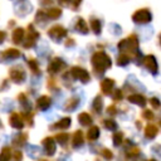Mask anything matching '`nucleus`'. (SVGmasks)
Returning <instances> with one entry per match:
<instances>
[{
	"instance_id": "17",
	"label": "nucleus",
	"mask_w": 161,
	"mask_h": 161,
	"mask_svg": "<svg viewBox=\"0 0 161 161\" xmlns=\"http://www.w3.org/2000/svg\"><path fill=\"white\" fill-rule=\"evenodd\" d=\"M84 143V135L80 130H77L74 133H73V140H72V145L74 148H78L80 147Z\"/></svg>"
},
{
	"instance_id": "25",
	"label": "nucleus",
	"mask_w": 161,
	"mask_h": 161,
	"mask_svg": "<svg viewBox=\"0 0 161 161\" xmlns=\"http://www.w3.org/2000/svg\"><path fill=\"white\" fill-rule=\"evenodd\" d=\"M60 15H62V9L58 6H53V8L48 9V11H47V16L49 19H58V18H60Z\"/></svg>"
},
{
	"instance_id": "41",
	"label": "nucleus",
	"mask_w": 161,
	"mask_h": 161,
	"mask_svg": "<svg viewBox=\"0 0 161 161\" xmlns=\"http://www.w3.org/2000/svg\"><path fill=\"white\" fill-rule=\"evenodd\" d=\"M107 112H108L109 114H114V113L117 112V109H116V106H109V107L107 108Z\"/></svg>"
},
{
	"instance_id": "6",
	"label": "nucleus",
	"mask_w": 161,
	"mask_h": 161,
	"mask_svg": "<svg viewBox=\"0 0 161 161\" xmlns=\"http://www.w3.org/2000/svg\"><path fill=\"white\" fill-rule=\"evenodd\" d=\"M38 39H39V33L30 24L28 26V33H25V38H24V42H23L24 48H31L33 45H35Z\"/></svg>"
},
{
	"instance_id": "36",
	"label": "nucleus",
	"mask_w": 161,
	"mask_h": 161,
	"mask_svg": "<svg viewBox=\"0 0 161 161\" xmlns=\"http://www.w3.org/2000/svg\"><path fill=\"white\" fill-rule=\"evenodd\" d=\"M35 20L38 23H44L47 20V16H45V13L42 11V10H38L36 11V15H35Z\"/></svg>"
},
{
	"instance_id": "40",
	"label": "nucleus",
	"mask_w": 161,
	"mask_h": 161,
	"mask_svg": "<svg viewBox=\"0 0 161 161\" xmlns=\"http://www.w3.org/2000/svg\"><path fill=\"white\" fill-rule=\"evenodd\" d=\"M21 158H23V153L20 151H15L14 152V160L15 161H21Z\"/></svg>"
},
{
	"instance_id": "19",
	"label": "nucleus",
	"mask_w": 161,
	"mask_h": 161,
	"mask_svg": "<svg viewBox=\"0 0 161 161\" xmlns=\"http://www.w3.org/2000/svg\"><path fill=\"white\" fill-rule=\"evenodd\" d=\"M74 29L78 31V33H80V34H87L88 33V24L86 23V20L84 19H82V18H78V20H77V23H75V25H74Z\"/></svg>"
},
{
	"instance_id": "15",
	"label": "nucleus",
	"mask_w": 161,
	"mask_h": 161,
	"mask_svg": "<svg viewBox=\"0 0 161 161\" xmlns=\"http://www.w3.org/2000/svg\"><path fill=\"white\" fill-rule=\"evenodd\" d=\"M79 102H80L79 97L73 96V97H70L69 99L65 101V103H64V109H65L67 112H72V111H74V109L79 106Z\"/></svg>"
},
{
	"instance_id": "14",
	"label": "nucleus",
	"mask_w": 161,
	"mask_h": 161,
	"mask_svg": "<svg viewBox=\"0 0 161 161\" xmlns=\"http://www.w3.org/2000/svg\"><path fill=\"white\" fill-rule=\"evenodd\" d=\"M52 104V99L50 97L48 96H40L38 99H36V108L40 109V111H45L50 107Z\"/></svg>"
},
{
	"instance_id": "38",
	"label": "nucleus",
	"mask_w": 161,
	"mask_h": 161,
	"mask_svg": "<svg viewBox=\"0 0 161 161\" xmlns=\"http://www.w3.org/2000/svg\"><path fill=\"white\" fill-rule=\"evenodd\" d=\"M142 117H143L145 119H152V118H153V112H152L151 109H145V111L142 112Z\"/></svg>"
},
{
	"instance_id": "13",
	"label": "nucleus",
	"mask_w": 161,
	"mask_h": 161,
	"mask_svg": "<svg viewBox=\"0 0 161 161\" xmlns=\"http://www.w3.org/2000/svg\"><path fill=\"white\" fill-rule=\"evenodd\" d=\"M9 123H10V126H11L13 128L21 130V128L24 127V121H23L21 114L15 113V112H13V113L10 114V117H9Z\"/></svg>"
},
{
	"instance_id": "2",
	"label": "nucleus",
	"mask_w": 161,
	"mask_h": 161,
	"mask_svg": "<svg viewBox=\"0 0 161 161\" xmlns=\"http://www.w3.org/2000/svg\"><path fill=\"white\" fill-rule=\"evenodd\" d=\"M117 47H118V49H119L121 53H125V54H128L130 57H132V55L136 54V50L138 48V39H137V36L135 34H131L130 36L122 39L118 43Z\"/></svg>"
},
{
	"instance_id": "16",
	"label": "nucleus",
	"mask_w": 161,
	"mask_h": 161,
	"mask_svg": "<svg viewBox=\"0 0 161 161\" xmlns=\"http://www.w3.org/2000/svg\"><path fill=\"white\" fill-rule=\"evenodd\" d=\"M127 99H128V102H131L133 104H137L140 107H145L146 106V98H145V96H142L140 93L131 94V96L127 97Z\"/></svg>"
},
{
	"instance_id": "29",
	"label": "nucleus",
	"mask_w": 161,
	"mask_h": 161,
	"mask_svg": "<svg viewBox=\"0 0 161 161\" xmlns=\"http://www.w3.org/2000/svg\"><path fill=\"white\" fill-rule=\"evenodd\" d=\"M28 65L31 69L33 74H35V75H39L40 74V68H39V64H38V62L35 59H29L28 60Z\"/></svg>"
},
{
	"instance_id": "1",
	"label": "nucleus",
	"mask_w": 161,
	"mask_h": 161,
	"mask_svg": "<svg viewBox=\"0 0 161 161\" xmlns=\"http://www.w3.org/2000/svg\"><path fill=\"white\" fill-rule=\"evenodd\" d=\"M91 63H92L93 70H94V73L97 75H102L112 65V60H111L109 55L106 52H96V53H93V55L91 58Z\"/></svg>"
},
{
	"instance_id": "24",
	"label": "nucleus",
	"mask_w": 161,
	"mask_h": 161,
	"mask_svg": "<svg viewBox=\"0 0 161 161\" xmlns=\"http://www.w3.org/2000/svg\"><path fill=\"white\" fill-rule=\"evenodd\" d=\"M98 137H99V128L97 126L89 127V130L87 131V138L89 141H96Z\"/></svg>"
},
{
	"instance_id": "3",
	"label": "nucleus",
	"mask_w": 161,
	"mask_h": 161,
	"mask_svg": "<svg viewBox=\"0 0 161 161\" xmlns=\"http://www.w3.org/2000/svg\"><path fill=\"white\" fill-rule=\"evenodd\" d=\"M151 20H152V14L148 9H138L132 15V21L140 25L148 24Z\"/></svg>"
},
{
	"instance_id": "10",
	"label": "nucleus",
	"mask_w": 161,
	"mask_h": 161,
	"mask_svg": "<svg viewBox=\"0 0 161 161\" xmlns=\"http://www.w3.org/2000/svg\"><path fill=\"white\" fill-rule=\"evenodd\" d=\"M43 147H44V152L47 156H53L57 151L55 140L53 137H45L43 140Z\"/></svg>"
},
{
	"instance_id": "28",
	"label": "nucleus",
	"mask_w": 161,
	"mask_h": 161,
	"mask_svg": "<svg viewBox=\"0 0 161 161\" xmlns=\"http://www.w3.org/2000/svg\"><path fill=\"white\" fill-rule=\"evenodd\" d=\"M130 62H131V57H130L128 54L121 53V54L117 57V64H118V65H121V67H125V65H127Z\"/></svg>"
},
{
	"instance_id": "11",
	"label": "nucleus",
	"mask_w": 161,
	"mask_h": 161,
	"mask_svg": "<svg viewBox=\"0 0 161 161\" xmlns=\"http://www.w3.org/2000/svg\"><path fill=\"white\" fill-rule=\"evenodd\" d=\"M20 57V50L16 48H8L4 52H0V62L8 60V59H15Z\"/></svg>"
},
{
	"instance_id": "12",
	"label": "nucleus",
	"mask_w": 161,
	"mask_h": 161,
	"mask_svg": "<svg viewBox=\"0 0 161 161\" xmlns=\"http://www.w3.org/2000/svg\"><path fill=\"white\" fill-rule=\"evenodd\" d=\"M101 91L106 96H109L114 91V80L112 78H104L101 82Z\"/></svg>"
},
{
	"instance_id": "32",
	"label": "nucleus",
	"mask_w": 161,
	"mask_h": 161,
	"mask_svg": "<svg viewBox=\"0 0 161 161\" xmlns=\"http://www.w3.org/2000/svg\"><path fill=\"white\" fill-rule=\"evenodd\" d=\"M54 140H55V142H58L60 145H65L68 142V140H69V135H67V133H58V135H55Z\"/></svg>"
},
{
	"instance_id": "45",
	"label": "nucleus",
	"mask_w": 161,
	"mask_h": 161,
	"mask_svg": "<svg viewBox=\"0 0 161 161\" xmlns=\"http://www.w3.org/2000/svg\"><path fill=\"white\" fill-rule=\"evenodd\" d=\"M73 44H74V40H73V39H70V38H69V39H67V40H65V45H67V47H72Z\"/></svg>"
},
{
	"instance_id": "27",
	"label": "nucleus",
	"mask_w": 161,
	"mask_h": 161,
	"mask_svg": "<svg viewBox=\"0 0 161 161\" xmlns=\"http://www.w3.org/2000/svg\"><path fill=\"white\" fill-rule=\"evenodd\" d=\"M26 140H28V135L26 133H19V135H16L13 138V143L15 146H24L25 142H26Z\"/></svg>"
},
{
	"instance_id": "21",
	"label": "nucleus",
	"mask_w": 161,
	"mask_h": 161,
	"mask_svg": "<svg viewBox=\"0 0 161 161\" xmlns=\"http://www.w3.org/2000/svg\"><path fill=\"white\" fill-rule=\"evenodd\" d=\"M70 123H72L70 117H63V118H60L58 122H55V123L52 126V128H60V130H65V128H68V127L70 126Z\"/></svg>"
},
{
	"instance_id": "9",
	"label": "nucleus",
	"mask_w": 161,
	"mask_h": 161,
	"mask_svg": "<svg viewBox=\"0 0 161 161\" xmlns=\"http://www.w3.org/2000/svg\"><path fill=\"white\" fill-rule=\"evenodd\" d=\"M142 64L143 67L151 73V74H156L157 70H158V65H157V60L153 55L148 54L146 57H143V60H142Z\"/></svg>"
},
{
	"instance_id": "48",
	"label": "nucleus",
	"mask_w": 161,
	"mask_h": 161,
	"mask_svg": "<svg viewBox=\"0 0 161 161\" xmlns=\"http://www.w3.org/2000/svg\"><path fill=\"white\" fill-rule=\"evenodd\" d=\"M160 45H161V34H160Z\"/></svg>"
},
{
	"instance_id": "46",
	"label": "nucleus",
	"mask_w": 161,
	"mask_h": 161,
	"mask_svg": "<svg viewBox=\"0 0 161 161\" xmlns=\"http://www.w3.org/2000/svg\"><path fill=\"white\" fill-rule=\"evenodd\" d=\"M69 1H70V0H58V3H59L60 5H67Z\"/></svg>"
},
{
	"instance_id": "30",
	"label": "nucleus",
	"mask_w": 161,
	"mask_h": 161,
	"mask_svg": "<svg viewBox=\"0 0 161 161\" xmlns=\"http://www.w3.org/2000/svg\"><path fill=\"white\" fill-rule=\"evenodd\" d=\"M11 158V150L10 147H3L0 152V161H9Z\"/></svg>"
},
{
	"instance_id": "4",
	"label": "nucleus",
	"mask_w": 161,
	"mask_h": 161,
	"mask_svg": "<svg viewBox=\"0 0 161 161\" xmlns=\"http://www.w3.org/2000/svg\"><path fill=\"white\" fill-rule=\"evenodd\" d=\"M9 75H10V79L14 82V83H23L26 78V74H25V69L20 65H15V67H11L10 70H9Z\"/></svg>"
},
{
	"instance_id": "42",
	"label": "nucleus",
	"mask_w": 161,
	"mask_h": 161,
	"mask_svg": "<svg viewBox=\"0 0 161 161\" xmlns=\"http://www.w3.org/2000/svg\"><path fill=\"white\" fill-rule=\"evenodd\" d=\"M80 3H82V0H73V9H77L79 5H80Z\"/></svg>"
},
{
	"instance_id": "5",
	"label": "nucleus",
	"mask_w": 161,
	"mask_h": 161,
	"mask_svg": "<svg viewBox=\"0 0 161 161\" xmlns=\"http://www.w3.org/2000/svg\"><path fill=\"white\" fill-rule=\"evenodd\" d=\"M70 75L73 79H78L80 83L86 84L91 80V77H89V73L87 72V69L82 68V67H73L70 69Z\"/></svg>"
},
{
	"instance_id": "34",
	"label": "nucleus",
	"mask_w": 161,
	"mask_h": 161,
	"mask_svg": "<svg viewBox=\"0 0 161 161\" xmlns=\"http://www.w3.org/2000/svg\"><path fill=\"white\" fill-rule=\"evenodd\" d=\"M138 153H140V148H138L137 146H133V147L128 148L127 152H126L127 157H133V156H136V155H138Z\"/></svg>"
},
{
	"instance_id": "44",
	"label": "nucleus",
	"mask_w": 161,
	"mask_h": 161,
	"mask_svg": "<svg viewBox=\"0 0 161 161\" xmlns=\"http://www.w3.org/2000/svg\"><path fill=\"white\" fill-rule=\"evenodd\" d=\"M5 38H6V34H5V31H1L0 30V44L5 40Z\"/></svg>"
},
{
	"instance_id": "18",
	"label": "nucleus",
	"mask_w": 161,
	"mask_h": 161,
	"mask_svg": "<svg viewBox=\"0 0 161 161\" xmlns=\"http://www.w3.org/2000/svg\"><path fill=\"white\" fill-rule=\"evenodd\" d=\"M24 38H25V30L23 28H16L14 31H13V42L15 44H20L24 42Z\"/></svg>"
},
{
	"instance_id": "8",
	"label": "nucleus",
	"mask_w": 161,
	"mask_h": 161,
	"mask_svg": "<svg viewBox=\"0 0 161 161\" xmlns=\"http://www.w3.org/2000/svg\"><path fill=\"white\" fill-rule=\"evenodd\" d=\"M63 68H65V62L59 58V57H55L50 60V63L48 64V73L49 74H57L59 73Z\"/></svg>"
},
{
	"instance_id": "35",
	"label": "nucleus",
	"mask_w": 161,
	"mask_h": 161,
	"mask_svg": "<svg viewBox=\"0 0 161 161\" xmlns=\"http://www.w3.org/2000/svg\"><path fill=\"white\" fill-rule=\"evenodd\" d=\"M101 156L107 158V160H111L113 157V152L109 150V148H102L101 150Z\"/></svg>"
},
{
	"instance_id": "20",
	"label": "nucleus",
	"mask_w": 161,
	"mask_h": 161,
	"mask_svg": "<svg viewBox=\"0 0 161 161\" xmlns=\"http://www.w3.org/2000/svg\"><path fill=\"white\" fill-rule=\"evenodd\" d=\"M78 122H79L82 126H92L93 118H92V116H91L89 113L82 112V113H79V116H78Z\"/></svg>"
},
{
	"instance_id": "39",
	"label": "nucleus",
	"mask_w": 161,
	"mask_h": 161,
	"mask_svg": "<svg viewBox=\"0 0 161 161\" xmlns=\"http://www.w3.org/2000/svg\"><path fill=\"white\" fill-rule=\"evenodd\" d=\"M123 98V94H122V91L121 89H116L113 91V99L116 101H121Z\"/></svg>"
},
{
	"instance_id": "33",
	"label": "nucleus",
	"mask_w": 161,
	"mask_h": 161,
	"mask_svg": "<svg viewBox=\"0 0 161 161\" xmlns=\"http://www.w3.org/2000/svg\"><path fill=\"white\" fill-rule=\"evenodd\" d=\"M112 141H113V145H114L116 147L121 146L122 142H123V133H122V132H116V133L113 135Z\"/></svg>"
},
{
	"instance_id": "37",
	"label": "nucleus",
	"mask_w": 161,
	"mask_h": 161,
	"mask_svg": "<svg viewBox=\"0 0 161 161\" xmlns=\"http://www.w3.org/2000/svg\"><path fill=\"white\" fill-rule=\"evenodd\" d=\"M150 103H151V106H152L153 108H160V107H161V102H160V99L156 98V97H152V98L150 99Z\"/></svg>"
},
{
	"instance_id": "22",
	"label": "nucleus",
	"mask_w": 161,
	"mask_h": 161,
	"mask_svg": "<svg viewBox=\"0 0 161 161\" xmlns=\"http://www.w3.org/2000/svg\"><path fill=\"white\" fill-rule=\"evenodd\" d=\"M157 133H158V127H157L156 125L150 123V125L146 126V128H145V137H147V138H153Z\"/></svg>"
},
{
	"instance_id": "31",
	"label": "nucleus",
	"mask_w": 161,
	"mask_h": 161,
	"mask_svg": "<svg viewBox=\"0 0 161 161\" xmlns=\"http://www.w3.org/2000/svg\"><path fill=\"white\" fill-rule=\"evenodd\" d=\"M103 126H104V128L108 130V131H116V128H117V123H116V121L109 119V118L103 121Z\"/></svg>"
},
{
	"instance_id": "26",
	"label": "nucleus",
	"mask_w": 161,
	"mask_h": 161,
	"mask_svg": "<svg viewBox=\"0 0 161 161\" xmlns=\"http://www.w3.org/2000/svg\"><path fill=\"white\" fill-rule=\"evenodd\" d=\"M91 28H92V31L94 33V34H101V31H102V24H101V21H99V19H97V18H92L91 19Z\"/></svg>"
},
{
	"instance_id": "47",
	"label": "nucleus",
	"mask_w": 161,
	"mask_h": 161,
	"mask_svg": "<svg viewBox=\"0 0 161 161\" xmlns=\"http://www.w3.org/2000/svg\"><path fill=\"white\" fill-rule=\"evenodd\" d=\"M147 161H156L155 158H150V160H147Z\"/></svg>"
},
{
	"instance_id": "7",
	"label": "nucleus",
	"mask_w": 161,
	"mask_h": 161,
	"mask_svg": "<svg viewBox=\"0 0 161 161\" xmlns=\"http://www.w3.org/2000/svg\"><path fill=\"white\" fill-rule=\"evenodd\" d=\"M67 34H68V30H67L64 26H62V25H53V26L48 30V35H49L53 40H55V42H59L62 38L67 36Z\"/></svg>"
},
{
	"instance_id": "49",
	"label": "nucleus",
	"mask_w": 161,
	"mask_h": 161,
	"mask_svg": "<svg viewBox=\"0 0 161 161\" xmlns=\"http://www.w3.org/2000/svg\"><path fill=\"white\" fill-rule=\"evenodd\" d=\"M0 127H1V121H0Z\"/></svg>"
},
{
	"instance_id": "43",
	"label": "nucleus",
	"mask_w": 161,
	"mask_h": 161,
	"mask_svg": "<svg viewBox=\"0 0 161 161\" xmlns=\"http://www.w3.org/2000/svg\"><path fill=\"white\" fill-rule=\"evenodd\" d=\"M42 5H52L53 4V0H39Z\"/></svg>"
},
{
	"instance_id": "23",
	"label": "nucleus",
	"mask_w": 161,
	"mask_h": 161,
	"mask_svg": "<svg viewBox=\"0 0 161 161\" xmlns=\"http://www.w3.org/2000/svg\"><path fill=\"white\" fill-rule=\"evenodd\" d=\"M93 111L96 113H102L103 111V98L101 96H96L93 99Z\"/></svg>"
}]
</instances>
